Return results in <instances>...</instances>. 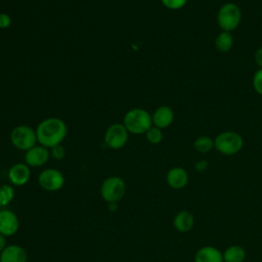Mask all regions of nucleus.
Instances as JSON below:
<instances>
[{
	"label": "nucleus",
	"mask_w": 262,
	"mask_h": 262,
	"mask_svg": "<svg viewBox=\"0 0 262 262\" xmlns=\"http://www.w3.org/2000/svg\"><path fill=\"white\" fill-rule=\"evenodd\" d=\"M217 24L222 31L232 32L234 31L241 20H242V11L237 4L233 2L224 3L217 12Z\"/></svg>",
	"instance_id": "obj_3"
},
{
	"label": "nucleus",
	"mask_w": 262,
	"mask_h": 262,
	"mask_svg": "<svg viewBox=\"0 0 262 262\" xmlns=\"http://www.w3.org/2000/svg\"><path fill=\"white\" fill-rule=\"evenodd\" d=\"M123 125L129 133L145 134V132L152 126L151 115L141 107L131 108L125 114Z\"/></svg>",
	"instance_id": "obj_2"
},
{
	"label": "nucleus",
	"mask_w": 262,
	"mask_h": 262,
	"mask_svg": "<svg viewBox=\"0 0 262 262\" xmlns=\"http://www.w3.org/2000/svg\"><path fill=\"white\" fill-rule=\"evenodd\" d=\"M15 195V190L11 184L0 185V207L7 206Z\"/></svg>",
	"instance_id": "obj_20"
},
{
	"label": "nucleus",
	"mask_w": 262,
	"mask_h": 262,
	"mask_svg": "<svg viewBox=\"0 0 262 262\" xmlns=\"http://www.w3.org/2000/svg\"><path fill=\"white\" fill-rule=\"evenodd\" d=\"M193 146L200 154H208L215 147V143L212 137L208 135H201L194 140Z\"/></svg>",
	"instance_id": "obj_19"
},
{
	"label": "nucleus",
	"mask_w": 262,
	"mask_h": 262,
	"mask_svg": "<svg viewBox=\"0 0 262 262\" xmlns=\"http://www.w3.org/2000/svg\"><path fill=\"white\" fill-rule=\"evenodd\" d=\"M223 262H244L246 259V251L242 246L231 245L222 252Z\"/></svg>",
	"instance_id": "obj_17"
},
{
	"label": "nucleus",
	"mask_w": 262,
	"mask_h": 262,
	"mask_svg": "<svg viewBox=\"0 0 262 262\" xmlns=\"http://www.w3.org/2000/svg\"><path fill=\"white\" fill-rule=\"evenodd\" d=\"M194 262H223L222 252L214 246H204L196 251Z\"/></svg>",
	"instance_id": "obj_16"
},
{
	"label": "nucleus",
	"mask_w": 262,
	"mask_h": 262,
	"mask_svg": "<svg viewBox=\"0 0 262 262\" xmlns=\"http://www.w3.org/2000/svg\"><path fill=\"white\" fill-rule=\"evenodd\" d=\"M207 168H208V162L205 161V160H200V161H198V162L195 163V165H194V169H195L198 172H200V173H202V172H204L205 170H207Z\"/></svg>",
	"instance_id": "obj_26"
},
{
	"label": "nucleus",
	"mask_w": 262,
	"mask_h": 262,
	"mask_svg": "<svg viewBox=\"0 0 262 262\" xmlns=\"http://www.w3.org/2000/svg\"><path fill=\"white\" fill-rule=\"evenodd\" d=\"M68 133L66 123L59 118H47L43 120L36 129L37 140L39 144L52 148L61 144Z\"/></svg>",
	"instance_id": "obj_1"
},
{
	"label": "nucleus",
	"mask_w": 262,
	"mask_h": 262,
	"mask_svg": "<svg viewBox=\"0 0 262 262\" xmlns=\"http://www.w3.org/2000/svg\"><path fill=\"white\" fill-rule=\"evenodd\" d=\"M50 156L56 160V161H60L66 157V149L61 144L55 145L52 148H50Z\"/></svg>",
	"instance_id": "obj_24"
},
{
	"label": "nucleus",
	"mask_w": 262,
	"mask_h": 262,
	"mask_svg": "<svg viewBox=\"0 0 262 262\" xmlns=\"http://www.w3.org/2000/svg\"><path fill=\"white\" fill-rule=\"evenodd\" d=\"M151 120L152 126L162 130L166 129L174 121V112L170 106L162 105L154 112V114L151 115Z\"/></svg>",
	"instance_id": "obj_13"
},
{
	"label": "nucleus",
	"mask_w": 262,
	"mask_h": 262,
	"mask_svg": "<svg viewBox=\"0 0 262 262\" xmlns=\"http://www.w3.org/2000/svg\"><path fill=\"white\" fill-rule=\"evenodd\" d=\"M215 148L225 156H233L243 147V137L235 131L220 132L214 139Z\"/></svg>",
	"instance_id": "obj_5"
},
{
	"label": "nucleus",
	"mask_w": 262,
	"mask_h": 262,
	"mask_svg": "<svg viewBox=\"0 0 262 262\" xmlns=\"http://www.w3.org/2000/svg\"><path fill=\"white\" fill-rule=\"evenodd\" d=\"M129 139V132L123 124L115 123L111 125L104 134V142L112 149L124 147Z\"/></svg>",
	"instance_id": "obj_8"
},
{
	"label": "nucleus",
	"mask_w": 262,
	"mask_h": 262,
	"mask_svg": "<svg viewBox=\"0 0 262 262\" xmlns=\"http://www.w3.org/2000/svg\"><path fill=\"white\" fill-rule=\"evenodd\" d=\"M63 174L54 168H47L43 170L38 176V183L42 189L46 191H57L64 185Z\"/></svg>",
	"instance_id": "obj_7"
},
{
	"label": "nucleus",
	"mask_w": 262,
	"mask_h": 262,
	"mask_svg": "<svg viewBox=\"0 0 262 262\" xmlns=\"http://www.w3.org/2000/svg\"><path fill=\"white\" fill-rule=\"evenodd\" d=\"M108 209L111 210V212H115V211L118 209L117 203H110V204H108Z\"/></svg>",
	"instance_id": "obj_29"
},
{
	"label": "nucleus",
	"mask_w": 262,
	"mask_h": 262,
	"mask_svg": "<svg viewBox=\"0 0 262 262\" xmlns=\"http://www.w3.org/2000/svg\"><path fill=\"white\" fill-rule=\"evenodd\" d=\"M233 46V37L230 32L222 31L215 39V47L220 52H227Z\"/></svg>",
	"instance_id": "obj_18"
},
{
	"label": "nucleus",
	"mask_w": 262,
	"mask_h": 262,
	"mask_svg": "<svg viewBox=\"0 0 262 262\" xmlns=\"http://www.w3.org/2000/svg\"><path fill=\"white\" fill-rule=\"evenodd\" d=\"M194 216L191 212L187 210L179 211L173 218V226L174 228L182 233L188 232L194 226Z\"/></svg>",
	"instance_id": "obj_15"
},
{
	"label": "nucleus",
	"mask_w": 262,
	"mask_h": 262,
	"mask_svg": "<svg viewBox=\"0 0 262 262\" xmlns=\"http://www.w3.org/2000/svg\"><path fill=\"white\" fill-rule=\"evenodd\" d=\"M28 254L26 250L16 244L7 245L0 253V262H27Z\"/></svg>",
	"instance_id": "obj_12"
},
{
	"label": "nucleus",
	"mask_w": 262,
	"mask_h": 262,
	"mask_svg": "<svg viewBox=\"0 0 262 262\" xmlns=\"http://www.w3.org/2000/svg\"><path fill=\"white\" fill-rule=\"evenodd\" d=\"M162 4L172 10H177L182 8L186 3L187 0H161Z\"/></svg>",
	"instance_id": "obj_22"
},
{
	"label": "nucleus",
	"mask_w": 262,
	"mask_h": 262,
	"mask_svg": "<svg viewBox=\"0 0 262 262\" xmlns=\"http://www.w3.org/2000/svg\"><path fill=\"white\" fill-rule=\"evenodd\" d=\"M127 190V185L124 179L120 176H108L105 178L100 186V194L102 199L110 203H118L121 201Z\"/></svg>",
	"instance_id": "obj_4"
},
{
	"label": "nucleus",
	"mask_w": 262,
	"mask_h": 262,
	"mask_svg": "<svg viewBox=\"0 0 262 262\" xmlns=\"http://www.w3.org/2000/svg\"><path fill=\"white\" fill-rule=\"evenodd\" d=\"M19 228L17 215L8 209L0 210V233L6 236L14 235Z\"/></svg>",
	"instance_id": "obj_9"
},
{
	"label": "nucleus",
	"mask_w": 262,
	"mask_h": 262,
	"mask_svg": "<svg viewBox=\"0 0 262 262\" xmlns=\"http://www.w3.org/2000/svg\"><path fill=\"white\" fill-rule=\"evenodd\" d=\"M6 246H7V245H6L5 236H4V235H2V234L0 233V253L3 251V249H4Z\"/></svg>",
	"instance_id": "obj_28"
},
{
	"label": "nucleus",
	"mask_w": 262,
	"mask_h": 262,
	"mask_svg": "<svg viewBox=\"0 0 262 262\" xmlns=\"http://www.w3.org/2000/svg\"><path fill=\"white\" fill-rule=\"evenodd\" d=\"M254 58H255V61L257 63L258 67H260V69H262V46L259 47L256 52H255V55H254Z\"/></svg>",
	"instance_id": "obj_27"
},
{
	"label": "nucleus",
	"mask_w": 262,
	"mask_h": 262,
	"mask_svg": "<svg viewBox=\"0 0 262 262\" xmlns=\"http://www.w3.org/2000/svg\"><path fill=\"white\" fill-rule=\"evenodd\" d=\"M11 25V17L4 12H0V29H7Z\"/></svg>",
	"instance_id": "obj_25"
},
{
	"label": "nucleus",
	"mask_w": 262,
	"mask_h": 262,
	"mask_svg": "<svg viewBox=\"0 0 262 262\" xmlns=\"http://www.w3.org/2000/svg\"><path fill=\"white\" fill-rule=\"evenodd\" d=\"M146 140L151 144H159L163 140V132L162 129L157 128L155 126H151L146 132H145Z\"/></svg>",
	"instance_id": "obj_21"
},
{
	"label": "nucleus",
	"mask_w": 262,
	"mask_h": 262,
	"mask_svg": "<svg viewBox=\"0 0 262 262\" xmlns=\"http://www.w3.org/2000/svg\"><path fill=\"white\" fill-rule=\"evenodd\" d=\"M10 141L15 148L27 151L38 142L36 130L27 125L16 126L10 133Z\"/></svg>",
	"instance_id": "obj_6"
},
{
	"label": "nucleus",
	"mask_w": 262,
	"mask_h": 262,
	"mask_svg": "<svg viewBox=\"0 0 262 262\" xmlns=\"http://www.w3.org/2000/svg\"><path fill=\"white\" fill-rule=\"evenodd\" d=\"M31 177L30 167L26 163H16L8 170V180L13 186H23Z\"/></svg>",
	"instance_id": "obj_11"
},
{
	"label": "nucleus",
	"mask_w": 262,
	"mask_h": 262,
	"mask_svg": "<svg viewBox=\"0 0 262 262\" xmlns=\"http://www.w3.org/2000/svg\"><path fill=\"white\" fill-rule=\"evenodd\" d=\"M188 173L181 167H174L170 169L166 176L168 185L173 189H182L188 183Z\"/></svg>",
	"instance_id": "obj_14"
},
{
	"label": "nucleus",
	"mask_w": 262,
	"mask_h": 262,
	"mask_svg": "<svg viewBox=\"0 0 262 262\" xmlns=\"http://www.w3.org/2000/svg\"><path fill=\"white\" fill-rule=\"evenodd\" d=\"M253 87L255 91L262 95V69H259L253 76Z\"/></svg>",
	"instance_id": "obj_23"
},
{
	"label": "nucleus",
	"mask_w": 262,
	"mask_h": 262,
	"mask_svg": "<svg viewBox=\"0 0 262 262\" xmlns=\"http://www.w3.org/2000/svg\"><path fill=\"white\" fill-rule=\"evenodd\" d=\"M50 158V151L47 147L39 144L35 145L25 154V163L29 167H42Z\"/></svg>",
	"instance_id": "obj_10"
}]
</instances>
